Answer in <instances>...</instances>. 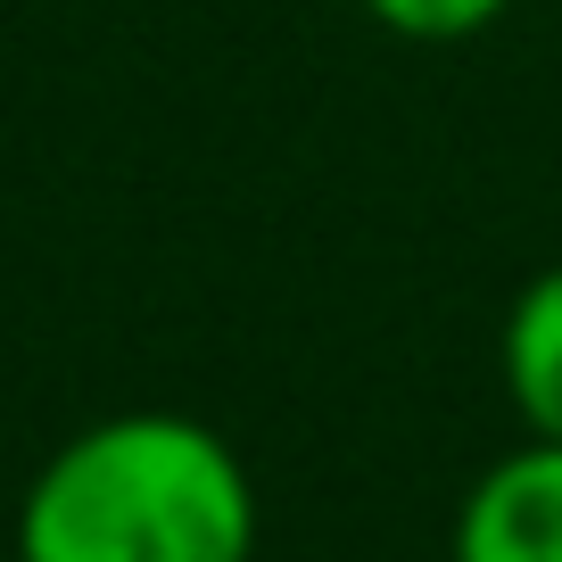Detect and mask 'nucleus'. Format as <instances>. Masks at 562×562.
Returning <instances> with one entry per match:
<instances>
[{
	"label": "nucleus",
	"mask_w": 562,
	"mask_h": 562,
	"mask_svg": "<svg viewBox=\"0 0 562 562\" xmlns=\"http://www.w3.org/2000/svg\"><path fill=\"white\" fill-rule=\"evenodd\" d=\"M447 562H562V439H521L463 488Z\"/></svg>",
	"instance_id": "2"
},
{
	"label": "nucleus",
	"mask_w": 562,
	"mask_h": 562,
	"mask_svg": "<svg viewBox=\"0 0 562 562\" xmlns=\"http://www.w3.org/2000/svg\"><path fill=\"white\" fill-rule=\"evenodd\" d=\"M9 546L25 562H257V480L215 422L133 405L42 456Z\"/></svg>",
	"instance_id": "1"
},
{
	"label": "nucleus",
	"mask_w": 562,
	"mask_h": 562,
	"mask_svg": "<svg viewBox=\"0 0 562 562\" xmlns=\"http://www.w3.org/2000/svg\"><path fill=\"white\" fill-rule=\"evenodd\" d=\"M0 562H25V554H18V546H0Z\"/></svg>",
	"instance_id": "5"
},
{
	"label": "nucleus",
	"mask_w": 562,
	"mask_h": 562,
	"mask_svg": "<svg viewBox=\"0 0 562 562\" xmlns=\"http://www.w3.org/2000/svg\"><path fill=\"white\" fill-rule=\"evenodd\" d=\"M356 9L397 42H472L505 18L513 0H356Z\"/></svg>",
	"instance_id": "4"
},
{
	"label": "nucleus",
	"mask_w": 562,
	"mask_h": 562,
	"mask_svg": "<svg viewBox=\"0 0 562 562\" xmlns=\"http://www.w3.org/2000/svg\"><path fill=\"white\" fill-rule=\"evenodd\" d=\"M496 364H505V397L529 439H562V265L521 281V299L505 306Z\"/></svg>",
	"instance_id": "3"
}]
</instances>
